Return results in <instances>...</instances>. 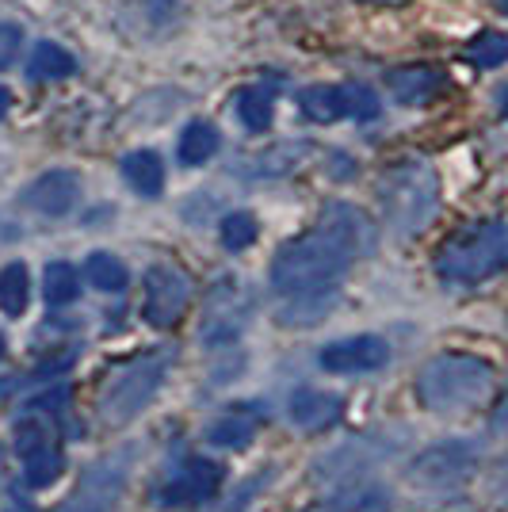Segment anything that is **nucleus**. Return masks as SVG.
<instances>
[{
	"mask_svg": "<svg viewBox=\"0 0 508 512\" xmlns=\"http://www.w3.org/2000/svg\"><path fill=\"white\" fill-rule=\"evenodd\" d=\"M375 245V230L356 207L333 203L321 214L318 230L295 237L272 260V287L283 295H314L337 283L352 260Z\"/></svg>",
	"mask_w": 508,
	"mask_h": 512,
	"instance_id": "1",
	"label": "nucleus"
},
{
	"mask_svg": "<svg viewBox=\"0 0 508 512\" xmlns=\"http://www.w3.org/2000/svg\"><path fill=\"white\" fill-rule=\"evenodd\" d=\"M508 264V226L501 222H478L463 234L447 237L436 256V272L447 283H482Z\"/></svg>",
	"mask_w": 508,
	"mask_h": 512,
	"instance_id": "2",
	"label": "nucleus"
},
{
	"mask_svg": "<svg viewBox=\"0 0 508 512\" xmlns=\"http://www.w3.org/2000/svg\"><path fill=\"white\" fill-rule=\"evenodd\" d=\"M493 386V367L478 356H440L421 371L417 379V394L428 409H466L478 406Z\"/></svg>",
	"mask_w": 508,
	"mask_h": 512,
	"instance_id": "3",
	"label": "nucleus"
},
{
	"mask_svg": "<svg viewBox=\"0 0 508 512\" xmlns=\"http://www.w3.org/2000/svg\"><path fill=\"white\" fill-rule=\"evenodd\" d=\"M382 207L386 218L402 230V234H417L432 222V214L440 207V184H436V172L421 165V161H409L398 165L382 176Z\"/></svg>",
	"mask_w": 508,
	"mask_h": 512,
	"instance_id": "4",
	"label": "nucleus"
},
{
	"mask_svg": "<svg viewBox=\"0 0 508 512\" xmlns=\"http://www.w3.org/2000/svg\"><path fill=\"white\" fill-rule=\"evenodd\" d=\"M161 375H165V360H161V356H142V360L127 363V367L104 386V398H100V409H104L107 425L130 421V417L157 394Z\"/></svg>",
	"mask_w": 508,
	"mask_h": 512,
	"instance_id": "5",
	"label": "nucleus"
},
{
	"mask_svg": "<svg viewBox=\"0 0 508 512\" xmlns=\"http://www.w3.org/2000/svg\"><path fill=\"white\" fill-rule=\"evenodd\" d=\"M470 470H474V448L447 440V444H436L424 455H417L409 467V478H413V486H424V490H447V486L463 482Z\"/></svg>",
	"mask_w": 508,
	"mask_h": 512,
	"instance_id": "6",
	"label": "nucleus"
},
{
	"mask_svg": "<svg viewBox=\"0 0 508 512\" xmlns=\"http://www.w3.org/2000/svg\"><path fill=\"white\" fill-rule=\"evenodd\" d=\"M191 283L176 268H149L146 272V321L157 329H169L188 310Z\"/></svg>",
	"mask_w": 508,
	"mask_h": 512,
	"instance_id": "7",
	"label": "nucleus"
},
{
	"mask_svg": "<svg viewBox=\"0 0 508 512\" xmlns=\"http://www.w3.org/2000/svg\"><path fill=\"white\" fill-rule=\"evenodd\" d=\"M390 360V348L382 337H348V341L325 344L321 367L337 375H356V371H375Z\"/></svg>",
	"mask_w": 508,
	"mask_h": 512,
	"instance_id": "8",
	"label": "nucleus"
},
{
	"mask_svg": "<svg viewBox=\"0 0 508 512\" xmlns=\"http://www.w3.org/2000/svg\"><path fill=\"white\" fill-rule=\"evenodd\" d=\"M77 195H81V180H77V172L54 169V172H43V176L23 192V203H27L31 211L46 214V218H62V214L73 211Z\"/></svg>",
	"mask_w": 508,
	"mask_h": 512,
	"instance_id": "9",
	"label": "nucleus"
},
{
	"mask_svg": "<svg viewBox=\"0 0 508 512\" xmlns=\"http://www.w3.org/2000/svg\"><path fill=\"white\" fill-rule=\"evenodd\" d=\"M386 85H390V92H394L402 104L424 107L444 92L447 81L436 65H402V69H390V73H386Z\"/></svg>",
	"mask_w": 508,
	"mask_h": 512,
	"instance_id": "10",
	"label": "nucleus"
},
{
	"mask_svg": "<svg viewBox=\"0 0 508 512\" xmlns=\"http://www.w3.org/2000/svg\"><path fill=\"white\" fill-rule=\"evenodd\" d=\"M298 107L310 123H337L344 115H352L348 107V92L344 85H314L298 96Z\"/></svg>",
	"mask_w": 508,
	"mask_h": 512,
	"instance_id": "11",
	"label": "nucleus"
},
{
	"mask_svg": "<svg viewBox=\"0 0 508 512\" xmlns=\"http://www.w3.org/2000/svg\"><path fill=\"white\" fill-rule=\"evenodd\" d=\"M123 176H127V184L134 192L149 195V199H157L161 188H165V165H161V157L153 150L127 153V157H123Z\"/></svg>",
	"mask_w": 508,
	"mask_h": 512,
	"instance_id": "12",
	"label": "nucleus"
},
{
	"mask_svg": "<svg viewBox=\"0 0 508 512\" xmlns=\"http://www.w3.org/2000/svg\"><path fill=\"white\" fill-rule=\"evenodd\" d=\"M218 486H222V467L207 463V459H195L188 474H184V482H176L169 490V505H188V501H199V497H211Z\"/></svg>",
	"mask_w": 508,
	"mask_h": 512,
	"instance_id": "13",
	"label": "nucleus"
},
{
	"mask_svg": "<svg viewBox=\"0 0 508 512\" xmlns=\"http://www.w3.org/2000/svg\"><path fill=\"white\" fill-rule=\"evenodd\" d=\"M77 73V58L58 43H39L31 62H27V77L31 81H65Z\"/></svg>",
	"mask_w": 508,
	"mask_h": 512,
	"instance_id": "14",
	"label": "nucleus"
},
{
	"mask_svg": "<svg viewBox=\"0 0 508 512\" xmlns=\"http://www.w3.org/2000/svg\"><path fill=\"white\" fill-rule=\"evenodd\" d=\"M119 486H123V470H119V474H111V470L100 467L62 512H107V501L119 493Z\"/></svg>",
	"mask_w": 508,
	"mask_h": 512,
	"instance_id": "15",
	"label": "nucleus"
},
{
	"mask_svg": "<svg viewBox=\"0 0 508 512\" xmlns=\"http://www.w3.org/2000/svg\"><path fill=\"white\" fill-rule=\"evenodd\" d=\"M337 413H340V398L318 394V390H302V394H295V402H291V417L302 428H325L329 421H337Z\"/></svg>",
	"mask_w": 508,
	"mask_h": 512,
	"instance_id": "16",
	"label": "nucleus"
},
{
	"mask_svg": "<svg viewBox=\"0 0 508 512\" xmlns=\"http://www.w3.org/2000/svg\"><path fill=\"white\" fill-rule=\"evenodd\" d=\"M218 153V130L211 123H191L184 134H180V146H176V157L180 165H203Z\"/></svg>",
	"mask_w": 508,
	"mask_h": 512,
	"instance_id": "17",
	"label": "nucleus"
},
{
	"mask_svg": "<svg viewBox=\"0 0 508 512\" xmlns=\"http://www.w3.org/2000/svg\"><path fill=\"white\" fill-rule=\"evenodd\" d=\"M27 299H31V276H27V268L23 264H8L0 272V310L8 318H20L23 310H27Z\"/></svg>",
	"mask_w": 508,
	"mask_h": 512,
	"instance_id": "18",
	"label": "nucleus"
},
{
	"mask_svg": "<svg viewBox=\"0 0 508 512\" xmlns=\"http://www.w3.org/2000/svg\"><path fill=\"white\" fill-rule=\"evenodd\" d=\"M237 119L245 123V130L264 134L272 127V92L264 88H241L237 92Z\"/></svg>",
	"mask_w": 508,
	"mask_h": 512,
	"instance_id": "19",
	"label": "nucleus"
},
{
	"mask_svg": "<svg viewBox=\"0 0 508 512\" xmlns=\"http://www.w3.org/2000/svg\"><path fill=\"white\" fill-rule=\"evenodd\" d=\"M466 62L478 65V69H497L508 62V35L501 31H478L470 43H466Z\"/></svg>",
	"mask_w": 508,
	"mask_h": 512,
	"instance_id": "20",
	"label": "nucleus"
},
{
	"mask_svg": "<svg viewBox=\"0 0 508 512\" xmlns=\"http://www.w3.org/2000/svg\"><path fill=\"white\" fill-rule=\"evenodd\" d=\"M85 276L96 291H107V295H115V291H123V287H127V268H123V260H119V256H111V253L88 256Z\"/></svg>",
	"mask_w": 508,
	"mask_h": 512,
	"instance_id": "21",
	"label": "nucleus"
},
{
	"mask_svg": "<svg viewBox=\"0 0 508 512\" xmlns=\"http://www.w3.org/2000/svg\"><path fill=\"white\" fill-rule=\"evenodd\" d=\"M62 467H65L62 451L50 448V444L23 455V478H27V486H50V482H58Z\"/></svg>",
	"mask_w": 508,
	"mask_h": 512,
	"instance_id": "22",
	"label": "nucleus"
},
{
	"mask_svg": "<svg viewBox=\"0 0 508 512\" xmlns=\"http://www.w3.org/2000/svg\"><path fill=\"white\" fill-rule=\"evenodd\" d=\"M43 291H46V302H50V306H65V302H73L77 295H81V279H77V272H73L65 260H58V264L46 268Z\"/></svg>",
	"mask_w": 508,
	"mask_h": 512,
	"instance_id": "23",
	"label": "nucleus"
},
{
	"mask_svg": "<svg viewBox=\"0 0 508 512\" xmlns=\"http://www.w3.org/2000/svg\"><path fill=\"white\" fill-rule=\"evenodd\" d=\"M260 234V226H256V218L249 211H233L222 218V245L230 249V253H241V249H249Z\"/></svg>",
	"mask_w": 508,
	"mask_h": 512,
	"instance_id": "24",
	"label": "nucleus"
},
{
	"mask_svg": "<svg viewBox=\"0 0 508 512\" xmlns=\"http://www.w3.org/2000/svg\"><path fill=\"white\" fill-rule=\"evenodd\" d=\"M207 436H211V444H218V448H249V440H253V421L241 417V413H233L226 421L211 425Z\"/></svg>",
	"mask_w": 508,
	"mask_h": 512,
	"instance_id": "25",
	"label": "nucleus"
},
{
	"mask_svg": "<svg viewBox=\"0 0 508 512\" xmlns=\"http://www.w3.org/2000/svg\"><path fill=\"white\" fill-rule=\"evenodd\" d=\"M344 92H348V107H352L356 119H375V115H379V96H375L371 88L344 85Z\"/></svg>",
	"mask_w": 508,
	"mask_h": 512,
	"instance_id": "26",
	"label": "nucleus"
},
{
	"mask_svg": "<svg viewBox=\"0 0 508 512\" xmlns=\"http://www.w3.org/2000/svg\"><path fill=\"white\" fill-rule=\"evenodd\" d=\"M20 46H23L20 27H16V23H0V69H8V65L16 62Z\"/></svg>",
	"mask_w": 508,
	"mask_h": 512,
	"instance_id": "27",
	"label": "nucleus"
},
{
	"mask_svg": "<svg viewBox=\"0 0 508 512\" xmlns=\"http://www.w3.org/2000/svg\"><path fill=\"white\" fill-rule=\"evenodd\" d=\"M493 425L501 428V432H508V394H505V402L497 406V413H493Z\"/></svg>",
	"mask_w": 508,
	"mask_h": 512,
	"instance_id": "28",
	"label": "nucleus"
},
{
	"mask_svg": "<svg viewBox=\"0 0 508 512\" xmlns=\"http://www.w3.org/2000/svg\"><path fill=\"white\" fill-rule=\"evenodd\" d=\"M8 104H12V92H8V88L0 85V115H4V111H8Z\"/></svg>",
	"mask_w": 508,
	"mask_h": 512,
	"instance_id": "29",
	"label": "nucleus"
},
{
	"mask_svg": "<svg viewBox=\"0 0 508 512\" xmlns=\"http://www.w3.org/2000/svg\"><path fill=\"white\" fill-rule=\"evenodd\" d=\"M497 104H501V115H505V119H508V85L501 88V100H497Z\"/></svg>",
	"mask_w": 508,
	"mask_h": 512,
	"instance_id": "30",
	"label": "nucleus"
},
{
	"mask_svg": "<svg viewBox=\"0 0 508 512\" xmlns=\"http://www.w3.org/2000/svg\"><path fill=\"white\" fill-rule=\"evenodd\" d=\"M367 4H405V0H367Z\"/></svg>",
	"mask_w": 508,
	"mask_h": 512,
	"instance_id": "31",
	"label": "nucleus"
},
{
	"mask_svg": "<svg viewBox=\"0 0 508 512\" xmlns=\"http://www.w3.org/2000/svg\"><path fill=\"white\" fill-rule=\"evenodd\" d=\"M497 8H501V12L508 16V0H497Z\"/></svg>",
	"mask_w": 508,
	"mask_h": 512,
	"instance_id": "32",
	"label": "nucleus"
},
{
	"mask_svg": "<svg viewBox=\"0 0 508 512\" xmlns=\"http://www.w3.org/2000/svg\"><path fill=\"white\" fill-rule=\"evenodd\" d=\"M0 356H4V337H0Z\"/></svg>",
	"mask_w": 508,
	"mask_h": 512,
	"instance_id": "33",
	"label": "nucleus"
}]
</instances>
